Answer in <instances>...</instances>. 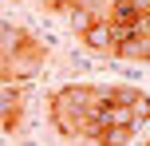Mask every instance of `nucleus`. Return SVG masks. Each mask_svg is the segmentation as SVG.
Here are the masks:
<instances>
[{"instance_id": "nucleus-6", "label": "nucleus", "mask_w": 150, "mask_h": 146, "mask_svg": "<svg viewBox=\"0 0 150 146\" xmlns=\"http://www.w3.org/2000/svg\"><path fill=\"white\" fill-rule=\"evenodd\" d=\"M28 32L24 28H16V24H0V59H8V55H16L24 44H28Z\"/></svg>"}, {"instance_id": "nucleus-10", "label": "nucleus", "mask_w": 150, "mask_h": 146, "mask_svg": "<svg viewBox=\"0 0 150 146\" xmlns=\"http://www.w3.org/2000/svg\"><path fill=\"white\" fill-rule=\"evenodd\" d=\"M130 111H134V126H146V118H150V99H146V91L134 99V107H130Z\"/></svg>"}, {"instance_id": "nucleus-7", "label": "nucleus", "mask_w": 150, "mask_h": 146, "mask_svg": "<svg viewBox=\"0 0 150 146\" xmlns=\"http://www.w3.org/2000/svg\"><path fill=\"white\" fill-rule=\"evenodd\" d=\"M130 134H134V130H130V126H107V130H99V146H127L130 142Z\"/></svg>"}, {"instance_id": "nucleus-11", "label": "nucleus", "mask_w": 150, "mask_h": 146, "mask_svg": "<svg viewBox=\"0 0 150 146\" xmlns=\"http://www.w3.org/2000/svg\"><path fill=\"white\" fill-rule=\"evenodd\" d=\"M47 8H52V12H59V16H67L71 12V0H44Z\"/></svg>"}, {"instance_id": "nucleus-4", "label": "nucleus", "mask_w": 150, "mask_h": 146, "mask_svg": "<svg viewBox=\"0 0 150 146\" xmlns=\"http://www.w3.org/2000/svg\"><path fill=\"white\" fill-rule=\"evenodd\" d=\"M79 39L91 47V51H107V55H111V51H115V39H119V36H115V24L107 20V16H99V20H91L87 28L79 32Z\"/></svg>"}, {"instance_id": "nucleus-1", "label": "nucleus", "mask_w": 150, "mask_h": 146, "mask_svg": "<svg viewBox=\"0 0 150 146\" xmlns=\"http://www.w3.org/2000/svg\"><path fill=\"white\" fill-rule=\"evenodd\" d=\"M103 99V91L95 87H83V83H71V87H59L47 103L52 111V126L63 134V138H83V126H87V111Z\"/></svg>"}, {"instance_id": "nucleus-9", "label": "nucleus", "mask_w": 150, "mask_h": 146, "mask_svg": "<svg viewBox=\"0 0 150 146\" xmlns=\"http://www.w3.org/2000/svg\"><path fill=\"white\" fill-rule=\"evenodd\" d=\"M67 20H71V28H75V32H83L91 20H99V12H83V8H71V12H67Z\"/></svg>"}, {"instance_id": "nucleus-2", "label": "nucleus", "mask_w": 150, "mask_h": 146, "mask_svg": "<svg viewBox=\"0 0 150 146\" xmlns=\"http://www.w3.org/2000/svg\"><path fill=\"white\" fill-rule=\"evenodd\" d=\"M44 59H47L44 44L32 36V39H28V44H24L16 55L0 59V83H4V87H24L28 79H36L40 71H44Z\"/></svg>"}, {"instance_id": "nucleus-5", "label": "nucleus", "mask_w": 150, "mask_h": 146, "mask_svg": "<svg viewBox=\"0 0 150 146\" xmlns=\"http://www.w3.org/2000/svg\"><path fill=\"white\" fill-rule=\"evenodd\" d=\"M111 55H119V59H127V63H146V59H150V39H142V36H127V39H119V44H115Z\"/></svg>"}, {"instance_id": "nucleus-12", "label": "nucleus", "mask_w": 150, "mask_h": 146, "mask_svg": "<svg viewBox=\"0 0 150 146\" xmlns=\"http://www.w3.org/2000/svg\"><path fill=\"white\" fill-rule=\"evenodd\" d=\"M138 146H146V142H138Z\"/></svg>"}, {"instance_id": "nucleus-3", "label": "nucleus", "mask_w": 150, "mask_h": 146, "mask_svg": "<svg viewBox=\"0 0 150 146\" xmlns=\"http://www.w3.org/2000/svg\"><path fill=\"white\" fill-rule=\"evenodd\" d=\"M24 126V87H0V130L20 134Z\"/></svg>"}, {"instance_id": "nucleus-8", "label": "nucleus", "mask_w": 150, "mask_h": 146, "mask_svg": "<svg viewBox=\"0 0 150 146\" xmlns=\"http://www.w3.org/2000/svg\"><path fill=\"white\" fill-rule=\"evenodd\" d=\"M107 103H119V107H134V99L142 91H134V87H111V91H103Z\"/></svg>"}]
</instances>
